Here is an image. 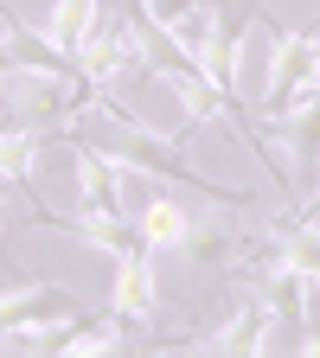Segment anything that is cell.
Returning <instances> with one entry per match:
<instances>
[{"mask_svg":"<svg viewBox=\"0 0 320 358\" xmlns=\"http://www.w3.org/2000/svg\"><path fill=\"white\" fill-rule=\"evenodd\" d=\"M231 211L237 205H218V199H199L186 186H160L141 211H134V231L154 256H186V262H237L244 237L231 231Z\"/></svg>","mask_w":320,"mask_h":358,"instance_id":"6da1fadb","label":"cell"},{"mask_svg":"<svg viewBox=\"0 0 320 358\" xmlns=\"http://www.w3.org/2000/svg\"><path fill=\"white\" fill-rule=\"evenodd\" d=\"M276 339H282V313L269 307L256 288H244L237 307H224V320H218L211 333L179 339V345H186V352H231V358H244V352H269Z\"/></svg>","mask_w":320,"mask_h":358,"instance_id":"7a4b0ae2","label":"cell"},{"mask_svg":"<svg viewBox=\"0 0 320 358\" xmlns=\"http://www.w3.org/2000/svg\"><path fill=\"white\" fill-rule=\"evenodd\" d=\"M77 134L52 128V122H26V115H0V179L20 192H39V173L58 148H71Z\"/></svg>","mask_w":320,"mask_h":358,"instance_id":"3957f363","label":"cell"},{"mask_svg":"<svg viewBox=\"0 0 320 358\" xmlns=\"http://www.w3.org/2000/svg\"><path fill=\"white\" fill-rule=\"evenodd\" d=\"M116 320L134 327V339H154V320H160V282H154V250L148 243H134L128 256H116V288L103 301Z\"/></svg>","mask_w":320,"mask_h":358,"instance_id":"277c9868","label":"cell"},{"mask_svg":"<svg viewBox=\"0 0 320 358\" xmlns=\"http://www.w3.org/2000/svg\"><path fill=\"white\" fill-rule=\"evenodd\" d=\"M103 13H109V0H52V13L39 20V38L52 45V52L77 58L90 45V32L103 26Z\"/></svg>","mask_w":320,"mask_h":358,"instance_id":"5b68a950","label":"cell"},{"mask_svg":"<svg viewBox=\"0 0 320 358\" xmlns=\"http://www.w3.org/2000/svg\"><path fill=\"white\" fill-rule=\"evenodd\" d=\"M13 199H20V186L0 179V237H7V224H13Z\"/></svg>","mask_w":320,"mask_h":358,"instance_id":"8992f818","label":"cell"}]
</instances>
